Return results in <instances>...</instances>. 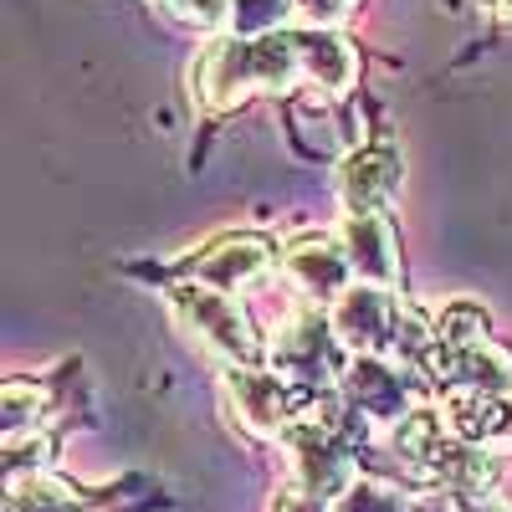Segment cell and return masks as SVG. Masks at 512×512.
I'll return each instance as SVG.
<instances>
[{
  "mask_svg": "<svg viewBox=\"0 0 512 512\" xmlns=\"http://www.w3.org/2000/svg\"><path fill=\"white\" fill-rule=\"evenodd\" d=\"M492 11H497V21H507V26H512V0H492Z\"/></svg>",
  "mask_w": 512,
  "mask_h": 512,
  "instance_id": "obj_25",
  "label": "cell"
},
{
  "mask_svg": "<svg viewBox=\"0 0 512 512\" xmlns=\"http://www.w3.org/2000/svg\"><path fill=\"white\" fill-rule=\"evenodd\" d=\"M272 272V241L256 236V231H231L221 241L200 246L195 256H185V277L200 287H216V292H241L251 282H262Z\"/></svg>",
  "mask_w": 512,
  "mask_h": 512,
  "instance_id": "obj_7",
  "label": "cell"
},
{
  "mask_svg": "<svg viewBox=\"0 0 512 512\" xmlns=\"http://www.w3.org/2000/svg\"><path fill=\"white\" fill-rule=\"evenodd\" d=\"M297 52H303V82L323 93H349L359 82V52L349 36L338 31H297Z\"/></svg>",
  "mask_w": 512,
  "mask_h": 512,
  "instance_id": "obj_13",
  "label": "cell"
},
{
  "mask_svg": "<svg viewBox=\"0 0 512 512\" xmlns=\"http://www.w3.org/2000/svg\"><path fill=\"white\" fill-rule=\"evenodd\" d=\"M395 185H400V159L379 144H364V149L344 154V164H338V200L349 205V216H374V210H384Z\"/></svg>",
  "mask_w": 512,
  "mask_h": 512,
  "instance_id": "obj_12",
  "label": "cell"
},
{
  "mask_svg": "<svg viewBox=\"0 0 512 512\" xmlns=\"http://www.w3.org/2000/svg\"><path fill=\"white\" fill-rule=\"evenodd\" d=\"M410 512H456V502H451L446 492H425V497L410 502Z\"/></svg>",
  "mask_w": 512,
  "mask_h": 512,
  "instance_id": "obj_23",
  "label": "cell"
},
{
  "mask_svg": "<svg viewBox=\"0 0 512 512\" xmlns=\"http://www.w3.org/2000/svg\"><path fill=\"white\" fill-rule=\"evenodd\" d=\"M472 512H512V502H507V497H497V492H492V497H482V502H477V507H472Z\"/></svg>",
  "mask_w": 512,
  "mask_h": 512,
  "instance_id": "obj_24",
  "label": "cell"
},
{
  "mask_svg": "<svg viewBox=\"0 0 512 512\" xmlns=\"http://www.w3.org/2000/svg\"><path fill=\"white\" fill-rule=\"evenodd\" d=\"M354 11V0H292V16L303 21V31H333Z\"/></svg>",
  "mask_w": 512,
  "mask_h": 512,
  "instance_id": "obj_22",
  "label": "cell"
},
{
  "mask_svg": "<svg viewBox=\"0 0 512 512\" xmlns=\"http://www.w3.org/2000/svg\"><path fill=\"white\" fill-rule=\"evenodd\" d=\"M446 441H451V425H446V415L441 410H410L400 425H395V451H400V461L410 466V472L425 482V472L436 466V456L446 451Z\"/></svg>",
  "mask_w": 512,
  "mask_h": 512,
  "instance_id": "obj_14",
  "label": "cell"
},
{
  "mask_svg": "<svg viewBox=\"0 0 512 512\" xmlns=\"http://www.w3.org/2000/svg\"><path fill=\"white\" fill-rule=\"evenodd\" d=\"M47 410V390L31 379H6V390H0V425H6V436H26V425L41 420Z\"/></svg>",
  "mask_w": 512,
  "mask_h": 512,
  "instance_id": "obj_16",
  "label": "cell"
},
{
  "mask_svg": "<svg viewBox=\"0 0 512 512\" xmlns=\"http://www.w3.org/2000/svg\"><path fill=\"white\" fill-rule=\"evenodd\" d=\"M154 6L180 21V26H195V31H221L226 16H231V0H154Z\"/></svg>",
  "mask_w": 512,
  "mask_h": 512,
  "instance_id": "obj_21",
  "label": "cell"
},
{
  "mask_svg": "<svg viewBox=\"0 0 512 512\" xmlns=\"http://www.w3.org/2000/svg\"><path fill=\"white\" fill-rule=\"evenodd\" d=\"M303 82L297 31L272 36H216L195 62V103L205 113H231L256 93H287Z\"/></svg>",
  "mask_w": 512,
  "mask_h": 512,
  "instance_id": "obj_1",
  "label": "cell"
},
{
  "mask_svg": "<svg viewBox=\"0 0 512 512\" xmlns=\"http://www.w3.org/2000/svg\"><path fill=\"white\" fill-rule=\"evenodd\" d=\"M344 354L349 349L338 344V333L323 313H297V318L282 323L277 344H272V369H277L282 384H303V390L323 395V384L333 374L344 379V369H349Z\"/></svg>",
  "mask_w": 512,
  "mask_h": 512,
  "instance_id": "obj_4",
  "label": "cell"
},
{
  "mask_svg": "<svg viewBox=\"0 0 512 512\" xmlns=\"http://www.w3.org/2000/svg\"><path fill=\"white\" fill-rule=\"evenodd\" d=\"M221 395H226L231 420L241 425L246 436H256V441H277V436H287V431H292V420H297V410H292V390H287L277 374L256 369V364L226 369V374H221Z\"/></svg>",
  "mask_w": 512,
  "mask_h": 512,
  "instance_id": "obj_5",
  "label": "cell"
},
{
  "mask_svg": "<svg viewBox=\"0 0 512 512\" xmlns=\"http://www.w3.org/2000/svg\"><path fill=\"white\" fill-rule=\"evenodd\" d=\"M338 241H344V251H349V267H354L369 287L395 292V287L405 282L400 231H395V221L384 216V210H374V216H349L344 231H338Z\"/></svg>",
  "mask_w": 512,
  "mask_h": 512,
  "instance_id": "obj_8",
  "label": "cell"
},
{
  "mask_svg": "<svg viewBox=\"0 0 512 512\" xmlns=\"http://www.w3.org/2000/svg\"><path fill=\"white\" fill-rule=\"evenodd\" d=\"M77 507H82V492L52 472L6 482V512H77Z\"/></svg>",
  "mask_w": 512,
  "mask_h": 512,
  "instance_id": "obj_15",
  "label": "cell"
},
{
  "mask_svg": "<svg viewBox=\"0 0 512 512\" xmlns=\"http://www.w3.org/2000/svg\"><path fill=\"white\" fill-rule=\"evenodd\" d=\"M169 308H175V318L190 338H200V344L216 359H226L231 369L262 359V333H256L251 313L231 292L200 287V282H175L169 287Z\"/></svg>",
  "mask_w": 512,
  "mask_h": 512,
  "instance_id": "obj_3",
  "label": "cell"
},
{
  "mask_svg": "<svg viewBox=\"0 0 512 512\" xmlns=\"http://www.w3.org/2000/svg\"><path fill=\"white\" fill-rule=\"evenodd\" d=\"M47 461H52V441L41 436V431L6 436V482H21V477L47 472Z\"/></svg>",
  "mask_w": 512,
  "mask_h": 512,
  "instance_id": "obj_19",
  "label": "cell"
},
{
  "mask_svg": "<svg viewBox=\"0 0 512 512\" xmlns=\"http://www.w3.org/2000/svg\"><path fill=\"white\" fill-rule=\"evenodd\" d=\"M292 16V0H231V36H272Z\"/></svg>",
  "mask_w": 512,
  "mask_h": 512,
  "instance_id": "obj_17",
  "label": "cell"
},
{
  "mask_svg": "<svg viewBox=\"0 0 512 512\" xmlns=\"http://www.w3.org/2000/svg\"><path fill=\"white\" fill-rule=\"evenodd\" d=\"M344 395H349L354 410H364V415L379 420V425H400L410 410H420L415 395H410V379H405L400 369H390L384 359H349V369H344Z\"/></svg>",
  "mask_w": 512,
  "mask_h": 512,
  "instance_id": "obj_11",
  "label": "cell"
},
{
  "mask_svg": "<svg viewBox=\"0 0 512 512\" xmlns=\"http://www.w3.org/2000/svg\"><path fill=\"white\" fill-rule=\"evenodd\" d=\"M441 415L456 441L477 451H512V390H487V395L451 390Z\"/></svg>",
  "mask_w": 512,
  "mask_h": 512,
  "instance_id": "obj_10",
  "label": "cell"
},
{
  "mask_svg": "<svg viewBox=\"0 0 512 512\" xmlns=\"http://www.w3.org/2000/svg\"><path fill=\"white\" fill-rule=\"evenodd\" d=\"M333 512H410V497L384 487V482H354L344 497L333 502Z\"/></svg>",
  "mask_w": 512,
  "mask_h": 512,
  "instance_id": "obj_20",
  "label": "cell"
},
{
  "mask_svg": "<svg viewBox=\"0 0 512 512\" xmlns=\"http://www.w3.org/2000/svg\"><path fill=\"white\" fill-rule=\"evenodd\" d=\"M323 410H333V400L313 395L297 410L292 431L282 441H287V456H292V487L318 497V502H338L354 487V461H349L344 441H338V420L323 415Z\"/></svg>",
  "mask_w": 512,
  "mask_h": 512,
  "instance_id": "obj_2",
  "label": "cell"
},
{
  "mask_svg": "<svg viewBox=\"0 0 512 512\" xmlns=\"http://www.w3.org/2000/svg\"><path fill=\"white\" fill-rule=\"evenodd\" d=\"M400 308H395V292H384V287H349L338 303L328 308V323L338 333V344H344L354 359H374L384 349H395L400 344Z\"/></svg>",
  "mask_w": 512,
  "mask_h": 512,
  "instance_id": "obj_6",
  "label": "cell"
},
{
  "mask_svg": "<svg viewBox=\"0 0 512 512\" xmlns=\"http://www.w3.org/2000/svg\"><path fill=\"white\" fill-rule=\"evenodd\" d=\"M436 338H441V349H472V344H487V313L482 308H446L436 318Z\"/></svg>",
  "mask_w": 512,
  "mask_h": 512,
  "instance_id": "obj_18",
  "label": "cell"
},
{
  "mask_svg": "<svg viewBox=\"0 0 512 512\" xmlns=\"http://www.w3.org/2000/svg\"><path fill=\"white\" fill-rule=\"evenodd\" d=\"M282 267H287L297 292L313 297V303H328V308L349 292V277H354L349 251H344L338 236H303V241H292L287 256H282Z\"/></svg>",
  "mask_w": 512,
  "mask_h": 512,
  "instance_id": "obj_9",
  "label": "cell"
}]
</instances>
